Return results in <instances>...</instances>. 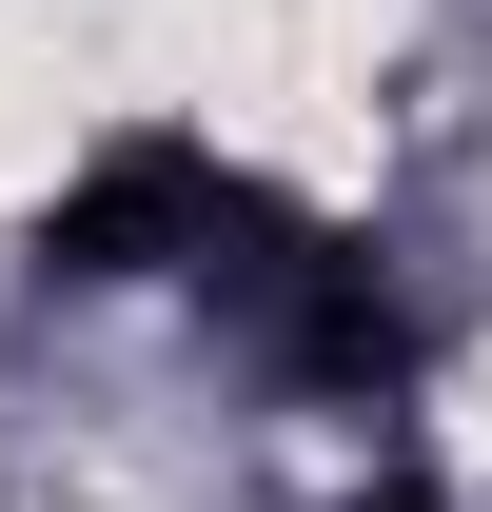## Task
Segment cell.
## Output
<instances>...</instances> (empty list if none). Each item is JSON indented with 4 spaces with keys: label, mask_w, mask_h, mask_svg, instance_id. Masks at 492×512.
<instances>
[{
    "label": "cell",
    "mask_w": 492,
    "mask_h": 512,
    "mask_svg": "<svg viewBox=\"0 0 492 512\" xmlns=\"http://www.w3.org/2000/svg\"><path fill=\"white\" fill-rule=\"evenodd\" d=\"M355 512H453V493H433V473H374V493H355Z\"/></svg>",
    "instance_id": "2"
},
{
    "label": "cell",
    "mask_w": 492,
    "mask_h": 512,
    "mask_svg": "<svg viewBox=\"0 0 492 512\" xmlns=\"http://www.w3.org/2000/svg\"><path fill=\"white\" fill-rule=\"evenodd\" d=\"M296 237L237 158H197V138H99L60 197H40V276H217L237 296L256 256Z\"/></svg>",
    "instance_id": "1"
}]
</instances>
